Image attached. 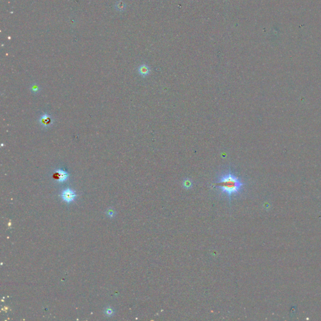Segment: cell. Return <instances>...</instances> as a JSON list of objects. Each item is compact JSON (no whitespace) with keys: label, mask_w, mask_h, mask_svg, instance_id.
<instances>
[{"label":"cell","mask_w":321,"mask_h":321,"mask_svg":"<svg viewBox=\"0 0 321 321\" xmlns=\"http://www.w3.org/2000/svg\"><path fill=\"white\" fill-rule=\"evenodd\" d=\"M138 72L139 74L142 75L143 77H146L149 74L150 68L147 65L143 64L141 66H139V67L138 68Z\"/></svg>","instance_id":"5"},{"label":"cell","mask_w":321,"mask_h":321,"mask_svg":"<svg viewBox=\"0 0 321 321\" xmlns=\"http://www.w3.org/2000/svg\"><path fill=\"white\" fill-rule=\"evenodd\" d=\"M68 178V174L61 169L57 170L53 174V178L55 180H57L59 183L64 182V181L67 180Z\"/></svg>","instance_id":"3"},{"label":"cell","mask_w":321,"mask_h":321,"mask_svg":"<svg viewBox=\"0 0 321 321\" xmlns=\"http://www.w3.org/2000/svg\"><path fill=\"white\" fill-rule=\"evenodd\" d=\"M126 4H125V3L124 1H122V0H119L115 5L116 10L119 12L124 11L125 9H126Z\"/></svg>","instance_id":"6"},{"label":"cell","mask_w":321,"mask_h":321,"mask_svg":"<svg viewBox=\"0 0 321 321\" xmlns=\"http://www.w3.org/2000/svg\"><path fill=\"white\" fill-rule=\"evenodd\" d=\"M61 197L63 201L69 203L72 202L75 200L76 197V194L73 190L67 188L66 189H64L62 192Z\"/></svg>","instance_id":"2"},{"label":"cell","mask_w":321,"mask_h":321,"mask_svg":"<svg viewBox=\"0 0 321 321\" xmlns=\"http://www.w3.org/2000/svg\"><path fill=\"white\" fill-rule=\"evenodd\" d=\"M213 185L214 187L218 188L223 194H225L230 201L233 197L239 194L242 191L245 184L240 178L236 176L231 170H229L227 173L221 175Z\"/></svg>","instance_id":"1"},{"label":"cell","mask_w":321,"mask_h":321,"mask_svg":"<svg viewBox=\"0 0 321 321\" xmlns=\"http://www.w3.org/2000/svg\"><path fill=\"white\" fill-rule=\"evenodd\" d=\"M53 120L50 116L47 114H44L40 119V123L45 128H48L52 124Z\"/></svg>","instance_id":"4"},{"label":"cell","mask_w":321,"mask_h":321,"mask_svg":"<svg viewBox=\"0 0 321 321\" xmlns=\"http://www.w3.org/2000/svg\"><path fill=\"white\" fill-rule=\"evenodd\" d=\"M193 183L189 179H185L183 181V186L186 189H189L192 187Z\"/></svg>","instance_id":"7"},{"label":"cell","mask_w":321,"mask_h":321,"mask_svg":"<svg viewBox=\"0 0 321 321\" xmlns=\"http://www.w3.org/2000/svg\"><path fill=\"white\" fill-rule=\"evenodd\" d=\"M32 89L34 92H36L38 90V87L36 86H34L33 87H32Z\"/></svg>","instance_id":"8"},{"label":"cell","mask_w":321,"mask_h":321,"mask_svg":"<svg viewBox=\"0 0 321 321\" xmlns=\"http://www.w3.org/2000/svg\"><path fill=\"white\" fill-rule=\"evenodd\" d=\"M106 312H107V314H109V315H110V314H112V312H113V311H112V310H111V309H108V310H107V311H106Z\"/></svg>","instance_id":"9"}]
</instances>
